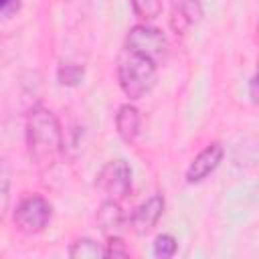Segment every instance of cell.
<instances>
[{
	"instance_id": "1",
	"label": "cell",
	"mask_w": 259,
	"mask_h": 259,
	"mask_svg": "<svg viewBox=\"0 0 259 259\" xmlns=\"http://www.w3.org/2000/svg\"><path fill=\"white\" fill-rule=\"evenodd\" d=\"M26 152L34 166L49 168L63 152V130L57 115L45 105H32L24 125Z\"/></svg>"
},
{
	"instance_id": "2",
	"label": "cell",
	"mask_w": 259,
	"mask_h": 259,
	"mask_svg": "<svg viewBox=\"0 0 259 259\" xmlns=\"http://www.w3.org/2000/svg\"><path fill=\"white\" fill-rule=\"evenodd\" d=\"M117 83L130 99H142L156 83V63L127 47L117 57Z\"/></svg>"
},
{
	"instance_id": "3",
	"label": "cell",
	"mask_w": 259,
	"mask_h": 259,
	"mask_svg": "<svg viewBox=\"0 0 259 259\" xmlns=\"http://www.w3.org/2000/svg\"><path fill=\"white\" fill-rule=\"evenodd\" d=\"M51 219H53V206L40 194L24 196L16 204V208L12 212L14 227L20 233H24V235H38V233H42L49 227Z\"/></svg>"
},
{
	"instance_id": "4",
	"label": "cell",
	"mask_w": 259,
	"mask_h": 259,
	"mask_svg": "<svg viewBox=\"0 0 259 259\" xmlns=\"http://www.w3.org/2000/svg\"><path fill=\"white\" fill-rule=\"evenodd\" d=\"M95 186L113 200H121L132 190V168L125 160H109L97 174Z\"/></svg>"
},
{
	"instance_id": "5",
	"label": "cell",
	"mask_w": 259,
	"mask_h": 259,
	"mask_svg": "<svg viewBox=\"0 0 259 259\" xmlns=\"http://www.w3.org/2000/svg\"><path fill=\"white\" fill-rule=\"evenodd\" d=\"M125 47L158 63L166 55L168 40L160 28L150 26V24H136L125 34Z\"/></svg>"
},
{
	"instance_id": "6",
	"label": "cell",
	"mask_w": 259,
	"mask_h": 259,
	"mask_svg": "<svg viewBox=\"0 0 259 259\" xmlns=\"http://www.w3.org/2000/svg\"><path fill=\"white\" fill-rule=\"evenodd\" d=\"M223 156H225V150H223V146L219 142H212V144L204 146L192 158V162L188 164V168H186V182L188 184L202 182L208 174H212L217 170V166L223 162Z\"/></svg>"
},
{
	"instance_id": "7",
	"label": "cell",
	"mask_w": 259,
	"mask_h": 259,
	"mask_svg": "<svg viewBox=\"0 0 259 259\" xmlns=\"http://www.w3.org/2000/svg\"><path fill=\"white\" fill-rule=\"evenodd\" d=\"M164 196L162 194H152L150 198H146L142 204L136 206L130 223H132V229L138 233V235H146L148 231H152L156 227V223L160 221L162 212H164Z\"/></svg>"
},
{
	"instance_id": "8",
	"label": "cell",
	"mask_w": 259,
	"mask_h": 259,
	"mask_svg": "<svg viewBox=\"0 0 259 259\" xmlns=\"http://www.w3.org/2000/svg\"><path fill=\"white\" fill-rule=\"evenodd\" d=\"M140 111L138 107H134L132 103H123L117 107V113H115V132L117 136L123 140V142H134L140 134Z\"/></svg>"
},
{
	"instance_id": "9",
	"label": "cell",
	"mask_w": 259,
	"mask_h": 259,
	"mask_svg": "<svg viewBox=\"0 0 259 259\" xmlns=\"http://www.w3.org/2000/svg\"><path fill=\"white\" fill-rule=\"evenodd\" d=\"M95 221L103 233H117L123 227V210H121L119 202L113 198L103 200L97 208Z\"/></svg>"
},
{
	"instance_id": "10",
	"label": "cell",
	"mask_w": 259,
	"mask_h": 259,
	"mask_svg": "<svg viewBox=\"0 0 259 259\" xmlns=\"http://www.w3.org/2000/svg\"><path fill=\"white\" fill-rule=\"evenodd\" d=\"M67 253L71 259H97V257H105V247L89 237H81L69 245Z\"/></svg>"
},
{
	"instance_id": "11",
	"label": "cell",
	"mask_w": 259,
	"mask_h": 259,
	"mask_svg": "<svg viewBox=\"0 0 259 259\" xmlns=\"http://www.w3.org/2000/svg\"><path fill=\"white\" fill-rule=\"evenodd\" d=\"M85 77V69L81 65H75V63H63L59 69H57V79L61 85H67V87H75L83 81Z\"/></svg>"
},
{
	"instance_id": "12",
	"label": "cell",
	"mask_w": 259,
	"mask_h": 259,
	"mask_svg": "<svg viewBox=\"0 0 259 259\" xmlns=\"http://www.w3.org/2000/svg\"><path fill=\"white\" fill-rule=\"evenodd\" d=\"M136 16L144 20H154L162 12V0H130Z\"/></svg>"
},
{
	"instance_id": "13",
	"label": "cell",
	"mask_w": 259,
	"mask_h": 259,
	"mask_svg": "<svg viewBox=\"0 0 259 259\" xmlns=\"http://www.w3.org/2000/svg\"><path fill=\"white\" fill-rule=\"evenodd\" d=\"M176 249H178V243H176V239H174L172 235H168V233H162V235H158V237L154 239V255L160 257V259L172 257V255L176 253Z\"/></svg>"
},
{
	"instance_id": "14",
	"label": "cell",
	"mask_w": 259,
	"mask_h": 259,
	"mask_svg": "<svg viewBox=\"0 0 259 259\" xmlns=\"http://www.w3.org/2000/svg\"><path fill=\"white\" fill-rule=\"evenodd\" d=\"M127 255H130V251H127L125 243L119 237L111 235L105 243V257H127Z\"/></svg>"
},
{
	"instance_id": "15",
	"label": "cell",
	"mask_w": 259,
	"mask_h": 259,
	"mask_svg": "<svg viewBox=\"0 0 259 259\" xmlns=\"http://www.w3.org/2000/svg\"><path fill=\"white\" fill-rule=\"evenodd\" d=\"M20 10V0H0V14L2 18H12Z\"/></svg>"
},
{
	"instance_id": "16",
	"label": "cell",
	"mask_w": 259,
	"mask_h": 259,
	"mask_svg": "<svg viewBox=\"0 0 259 259\" xmlns=\"http://www.w3.org/2000/svg\"><path fill=\"white\" fill-rule=\"evenodd\" d=\"M249 97L253 103L259 105V61H257V69H255V75L251 77L249 81Z\"/></svg>"
},
{
	"instance_id": "17",
	"label": "cell",
	"mask_w": 259,
	"mask_h": 259,
	"mask_svg": "<svg viewBox=\"0 0 259 259\" xmlns=\"http://www.w3.org/2000/svg\"><path fill=\"white\" fill-rule=\"evenodd\" d=\"M182 2H184V0H174V6H176V4H182Z\"/></svg>"
},
{
	"instance_id": "18",
	"label": "cell",
	"mask_w": 259,
	"mask_h": 259,
	"mask_svg": "<svg viewBox=\"0 0 259 259\" xmlns=\"http://www.w3.org/2000/svg\"><path fill=\"white\" fill-rule=\"evenodd\" d=\"M257 34H259V24H257Z\"/></svg>"
}]
</instances>
